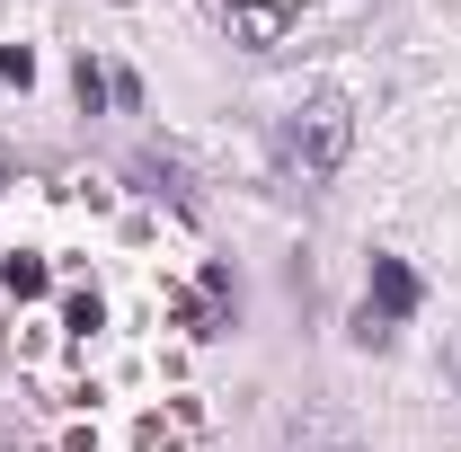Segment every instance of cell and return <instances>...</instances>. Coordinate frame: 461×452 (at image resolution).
Segmentation results:
<instances>
[{"mask_svg":"<svg viewBox=\"0 0 461 452\" xmlns=\"http://www.w3.org/2000/svg\"><path fill=\"white\" fill-rule=\"evenodd\" d=\"M276 142H285V169L320 186V177H338V169H346L355 115H346V98H311V107H293V115H285V133H276Z\"/></svg>","mask_w":461,"mask_h":452,"instance_id":"obj_1","label":"cell"},{"mask_svg":"<svg viewBox=\"0 0 461 452\" xmlns=\"http://www.w3.org/2000/svg\"><path fill=\"white\" fill-rule=\"evenodd\" d=\"M408 311H417V267H408V258H373V302H364V320L391 329Z\"/></svg>","mask_w":461,"mask_h":452,"instance_id":"obj_2","label":"cell"},{"mask_svg":"<svg viewBox=\"0 0 461 452\" xmlns=\"http://www.w3.org/2000/svg\"><path fill=\"white\" fill-rule=\"evenodd\" d=\"M71 89H80V107H98V98H107L115 80H107V71H98V62H89V54H80V71H71Z\"/></svg>","mask_w":461,"mask_h":452,"instance_id":"obj_3","label":"cell"},{"mask_svg":"<svg viewBox=\"0 0 461 452\" xmlns=\"http://www.w3.org/2000/svg\"><path fill=\"white\" fill-rule=\"evenodd\" d=\"M285 452H346V435H338V426H302Z\"/></svg>","mask_w":461,"mask_h":452,"instance_id":"obj_4","label":"cell"},{"mask_svg":"<svg viewBox=\"0 0 461 452\" xmlns=\"http://www.w3.org/2000/svg\"><path fill=\"white\" fill-rule=\"evenodd\" d=\"M0 80H18V89H27V80H36V54H27V45H0Z\"/></svg>","mask_w":461,"mask_h":452,"instance_id":"obj_5","label":"cell"}]
</instances>
